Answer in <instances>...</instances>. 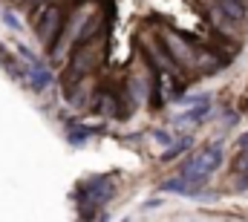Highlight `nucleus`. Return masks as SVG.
I'll return each instance as SVG.
<instances>
[{"label": "nucleus", "instance_id": "obj_3", "mask_svg": "<svg viewBox=\"0 0 248 222\" xmlns=\"http://www.w3.org/2000/svg\"><path fill=\"white\" fill-rule=\"evenodd\" d=\"M63 26H66V12H63L58 3H49V6H44V9L38 12L35 35H38V41H41L46 49H52V47L58 44V38H61Z\"/></svg>", "mask_w": 248, "mask_h": 222}, {"label": "nucleus", "instance_id": "obj_11", "mask_svg": "<svg viewBox=\"0 0 248 222\" xmlns=\"http://www.w3.org/2000/svg\"><path fill=\"white\" fill-rule=\"evenodd\" d=\"M3 23H6L9 29H15V32H20V29H23V23L17 20V15H15L12 9H3Z\"/></svg>", "mask_w": 248, "mask_h": 222}, {"label": "nucleus", "instance_id": "obj_7", "mask_svg": "<svg viewBox=\"0 0 248 222\" xmlns=\"http://www.w3.org/2000/svg\"><path fill=\"white\" fill-rule=\"evenodd\" d=\"M66 127H69V130H66V142H69V144H75V147H81V144H84L93 133H98V127L78 124L75 118H66Z\"/></svg>", "mask_w": 248, "mask_h": 222}, {"label": "nucleus", "instance_id": "obj_2", "mask_svg": "<svg viewBox=\"0 0 248 222\" xmlns=\"http://www.w3.org/2000/svg\"><path fill=\"white\" fill-rule=\"evenodd\" d=\"M219 167H222V142H211L196 156H190L187 162H182L179 176H187V179H211V173L219 170Z\"/></svg>", "mask_w": 248, "mask_h": 222}, {"label": "nucleus", "instance_id": "obj_12", "mask_svg": "<svg viewBox=\"0 0 248 222\" xmlns=\"http://www.w3.org/2000/svg\"><path fill=\"white\" fill-rule=\"evenodd\" d=\"M234 170H237V173H248V147H243V150H240V156H237V159H234Z\"/></svg>", "mask_w": 248, "mask_h": 222}, {"label": "nucleus", "instance_id": "obj_6", "mask_svg": "<svg viewBox=\"0 0 248 222\" xmlns=\"http://www.w3.org/2000/svg\"><path fill=\"white\" fill-rule=\"evenodd\" d=\"M208 115H211V98H205V101H196V104H193L187 112L176 115V118H173V124H179V127H182V124H202Z\"/></svg>", "mask_w": 248, "mask_h": 222}, {"label": "nucleus", "instance_id": "obj_16", "mask_svg": "<svg viewBox=\"0 0 248 222\" xmlns=\"http://www.w3.org/2000/svg\"><path fill=\"white\" fill-rule=\"evenodd\" d=\"M237 147H240V150H243V147H248V133H243V136L237 139Z\"/></svg>", "mask_w": 248, "mask_h": 222}, {"label": "nucleus", "instance_id": "obj_4", "mask_svg": "<svg viewBox=\"0 0 248 222\" xmlns=\"http://www.w3.org/2000/svg\"><path fill=\"white\" fill-rule=\"evenodd\" d=\"M162 44H165V49L170 52V58L176 61V66H196V44H187V38L182 32L165 29Z\"/></svg>", "mask_w": 248, "mask_h": 222}, {"label": "nucleus", "instance_id": "obj_9", "mask_svg": "<svg viewBox=\"0 0 248 222\" xmlns=\"http://www.w3.org/2000/svg\"><path fill=\"white\" fill-rule=\"evenodd\" d=\"M190 147H193V139H190V136H185V139H176L173 144H168V147H165V153H162V159H159V162H173L179 153H187Z\"/></svg>", "mask_w": 248, "mask_h": 222}, {"label": "nucleus", "instance_id": "obj_8", "mask_svg": "<svg viewBox=\"0 0 248 222\" xmlns=\"http://www.w3.org/2000/svg\"><path fill=\"white\" fill-rule=\"evenodd\" d=\"M196 66H199L205 75H214V72H219V69L225 66V61H222V58H217L211 49L196 47Z\"/></svg>", "mask_w": 248, "mask_h": 222}, {"label": "nucleus", "instance_id": "obj_5", "mask_svg": "<svg viewBox=\"0 0 248 222\" xmlns=\"http://www.w3.org/2000/svg\"><path fill=\"white\" fill-rule=\"evenodd\" d=\"M26 81L35 93H44L49 84H52V72L38 61V63H26Z\"/></svg>", "mask_w": 248, "mask_h": 222}, {"label": "nucleus", "instance_id": "obj_13", "mask_svg": "<svg viewBox=\"0 0 248 222\" xmlns=\"http://www.w3.org/2000/svg\"><path fill=\"white\" fill-rule=\"evenodd\" d=\"M153 139H156V144H162V147H168V144H173L176 139H173V133H168V130H156L153 133Z\"/></svg>", "mask_w": 248, "mask_h": 222}, {"label": "nucleus", "instance_id": "obj_10", "mask_svg": "<svg viewBox=\"0 0 248 222\" xmlns=\"http://www.w3.org/2000/svg\"><path fill=\"white\" fill-rule=\"evenodd\" d=\"M127 87H130V98H133L136 104H141V101H144V95L150 93V81L144 84L139 75H136V78H130V81H127Z\"/></svg>", "mask_w": 248, "mask_h": 222}, {"label": "nucleus", "instance_id": "obj_17", "mask_svg": "<svg viewBox=\"0 0 248 222\" xmlns=\"http://www.w3.org/2000/svg\"><path fill=\"white\" fill-rule=\"evenodd\" d=\"M38 3H44V0H29V9H32V6H38Z\"/></svg>", "mask_w": 248, "mask_h": 222}, {"label": "nucleus", "instance_id": "obj_1", "mask_svg": "<svg viewBox=\"0 0 248 222\" xmlns=\"http://www.w3.org/2000/svg\"><path fill=\"white\" fill-rule=\"evenodd\" d=\"M113 193H116V182H113V176H90L87 182H81V185L75 188L72 199L78 202L81 211L90 205V211L84 214V220H93V217H98L95 208L107 205V202L113 199Z\"/></svg>", "mask_w": 248, "mask_h": 222}, {"label": "nucleus", "instance_id": "obj_15", "mask_svg": "<svg viewBox=\"0 0 248 222\" xmlns=\"http://www.w3.org/2000/svg\"><path fill=\"white\" fill-rule=\"evenodd\" d=\"M159 205H162V199H147V202H144L141 208H144V211H156Z\"/></svg>", "mask_w": 248, "mask_h": 222}, {"label": "nucleus", "instance_id": "obj_14", "mask_svg": "<svg viewBox=\"0 0 248 222\" xmlns=\"http://www.w3.org/2000/svg\"><path fill=\"white\" fill-rule=\"evenodd\" d=\"M17 55H20V58H26L29 63H38V55H35V52H32L29 47H23V44H17Z\"/></svg>", "mask_w": 248, "mask_h": 222}]
</instances>
